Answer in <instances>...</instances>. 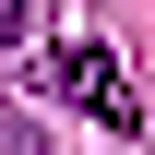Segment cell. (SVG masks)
I'll list each match as a JSON object with an SVG mask.
<instances>
[{
	"label": "cell",
	"mask_w": 155,
	"mask_h": 155,
	"mask_svg": "<svg viewBox=\"0 0 155 155\" xmlns=\"http://www.w3.org/2000/svg\"><path fill=\"white\" fill-rule=\"evenodd\" d=\"M48 84L96 119V131H131V119H143V107H131V84H119V60H107L96 36H60V48H48Z\"/></svg>",
	"instance_id": "obj_1"
},
{
	"label": "cell",
	"mask_w": 155,
	"mask_h": 155,
	"mask_svg": "<svg viewBox=\"0 0 155 155\" xmlns=\"http://www.w3.org/2000/svg\"><path fill=\"white\" fill-rule=\"evenodd\" d=\"M12 36H24V0H0V60H12Z\"/></svg>",
	"instance_id": "obj_2"
},
{
	"label": "cell",
	"mask_w": 155,
	"mask_h": 155,
	"mask_svg": "<svg viewBox=\"0 0 155 155\" xmlns=\"http://www.w3.org/2000/svg\"><path fill=\"white\" fill-rule=\"evenodd\" d=\"M12 155H36V143H12Z\"/></svg>",
	"instance_id": "obj_3"
}]
</instances>
